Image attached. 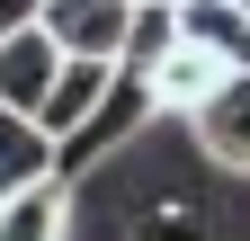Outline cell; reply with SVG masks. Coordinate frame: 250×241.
I'll list each match as a JSON object with an SVG mask.
<instances>
[{"mask_svg":"<svg viewBox=\"0 0 250 241\" xmlns=\"http://www.w3.org/2000/svg\"><path fill=\"white\" fill-rule=\"evenodd\" d=\"M143 125H161V107H152V89H143V72H125V63H116V80H107V99H99V107H89V116H81L72 134L54 143V161H62V179H72V170H99V161H116V152H125V143H134Z\"/></svg>","mask_w":250,"mask_h":241,"instance_id":"6da1fadb","label":"cell"},{"mask_svg":"<svg viewBox=\"0 0 250 241\" xmlns=\"http://www.w3.org/2000/svg\"><path fill=\"white\" fill-rule=\"evenodd\" d=\"M232 72H241V63H224L214 45H197V36H179V27H170V45L143 63V89H152V107H161V125H188V116H197Z\"/></svg>","mask_w":250,"mask_h":241,"instance_id":"7a4b0ae2","label":"cell"},{"mask_svg":"<svg viewBox=\"0 0 250 241\" xmlns=\"http://www.w3.org/2000/svg\"><path fill=\"white\" fill-rule=\"evenodd\" d=\"M134 9H143V0H36V27H45L62 54L125 63V45H134Z\"/></svg>","mask_w":250,"mask_h":241,"instance_id":"3957f363","label":"cell"},{"mask_svg":"<svg viewBox=\"0 0 250 241\" xmlns=\"http://www.w3.org/2000/svg\"><path fill=\"white\" fill-rule=\"evenodd\" d=\"M188 143H197L224 179H250V72H232L197 116H188Z\"/></svg>","mask_w":250,"mask_h":241,"instance_id":"277c9868","label":"cell"},{"mask_svg":"<svg viewBox=\"0 0 250 241\" xmlns=\"http://www.w3.org/2000/svg\"><path fill=\"white\" fill-rule=\"evenodd\" d=\"M62 72V45L45 36L36 18H18L9 36H0V107H18V116H36L45 107V89Z\"/></svg>","mask_w":250,"mask_h":241,"instance_id":"5b68a950","label":"cell"},{"mask_svg":"<svg viewBox=\"0 0 250 241\" xmlns=\"http://www.w3.org/2000/svg\"><path fill=\"white\" fill-rule=\"evenodd\" d=\"M72 179L45 170L27 188H0V241H72Z\"/></svg>","mask_w":250,"mask_h":241,"instance_id":"8992f818","label":"cell"},{"mask_svg":"<svg viewBox=\"0 0 250 241\" xmlns=\"http://www.w3.org/2000/svg\"><path fill=\"white\" fill-rule=\"evenodd\" d=\"M107 80H116V63H99V54H62V72H54V89H45L36 125H45L54 143H62V134H72L81 116H89V107L107 99Z\"/></svg>","mask_w":250,"mask_h":241,"instance_id":"52a82bcc","label":"cell"},{"mask_svg":"<svg viewBox=\"0 0 250 241\" xmlns=\"http://www.w3.org/2000/svg\"><path fill=\"white\" fill-rule=\"evenodd\" d=\"M45 170H62L54 161V134L36 125V116L0 107V188H27V179H45Z\"/></svg>","mask_w":250,"mask_h":241,"instance_id":"ba28073f","label":"cell"},{"mask_svg":"<svg viewBox=\"0 0 250 241\" xmlns=\"http://www.w3.org/2000/svg\"><path fill=\"white\" fill-rule=\"evenodd\" d=\"M18 18H36V0H0V36H9Z\"/></svg>","mask_w":250,"mask_h":241,"instance_id":"9c48e42d","label":"cell"},{"mask_svg":"<svg viewBox=\"0 0 250 241\" xmlns=\"http://www.w3.org/2000/svg\"><path fill=\"white\" fill-rule=\"evenodd\" d=\"M232 9H250V0H232Z\"/></svg>","mask_w":250,"mask_h":241,"instance_id":"30bf717a","label":"cell"},{"mask_svg":"<svg viewBox=\"0 0 250 241\" xmlns=\"http://www.w3.org/2000/svg\"><path fill=\"white\" fill-rule=\"evenodd\" d=\"M161 9H179V0H161Z\"/></svg>","mask_w":250,"mask_h":241,"instance_id":"8fae6325","label":"cell"}]
</instances>
